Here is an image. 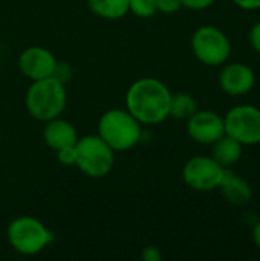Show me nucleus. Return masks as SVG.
<instances>
[{
	"mask_svg": "<svg viewBox=\"0 0 260 261\" xmlns=\"http://www.w3.org/2000/svg\"><path fill=\"white\" fill-rule=\"evenodd\" d=\"M170 89L156 78L136 80L126 93V109L141 124L153 125L170 116Z\"/></svg>",
	"mask_w": 260,
	"mask_h": 261,
	"instance_id": "f257e3e1",
	"label": "nucleus"
},
{
	"mask_svg": "<svg viewBox=\"0 0 260 261\" xmlns=\"http://www.w3.org/2000/svg\"><path fill=\"white\" fill-rule=\"evenodd\" d=\"M29 115L41 122L61 116L67 104L66 87L54 76L32 81L25 98Z\"/></svg>",
	"mask_w": 260,
	"mask_h": 261,
	"instance_id": "f03ea898",
	"label": "nucleus"
},
{
	"mask_svg": "<svg viewBox=\"0 0 260 261\" xmlns=\"http://www.w3.org/2000/svg\"><path fill=\"white\" fill-rule=\"evenodd\" d=\"M98 136L113 151H127L133 148L143 136L141 122L129 110L112 109L101 115L98 121Z\"/></svg>",
	"mask_w": 260,
	"mask_h": 261,
	"instance_id": "7ed1b4c3",
	"label": "nucleus"
},
{
	"mask_svg": "<svg viewBox=\"0 0 260 261\" xmlns=\"http://www.w3.org/2000/svg\"><path fill=\"white\" fill-rule=\"evenodd\" d=\"M11 248L21 255H37L52 243L54 234L35 217L21 216L14 219L6 231Z\"/></svg>",
	"mask_w": 260,
	"mask_h": 261,
	"instance_id": "20e7f679",
	"label": "nucleus"
},
{
	"mask_svg": "<svg viewBox=\"0 0 260 261\" xmlns=\"http://www.w3.org/2000/svg\"><path fill=\"white\" fill-rule=\"evenodd\" d=\"M75 153V165L78 170L93 179L107 176L115 162V151L98 135L78 138Z\"/></svg>",
	"mask_w": 260,
	"mask_h": 261,
	"instance_id": "39448f33",
	"label": "nucleus"
},
{
	"mask_svg": "<svg viewBox=\"0 0 260 261\" xmlns=\"http://www.w3.org/2000/svg\"><path fill=\"white\" fill-rule=\"evenodd\" d=\"M192 52L198 61L205 66H224L231 55V41L228 35L218 26H199L192 35Z\"/></svg>",
	"mask_w": 260,
	"mask_h": 261,
	"instance_id": "423d86ee",
	"label": "nucleus"
},
{
	"mask_svg": "<svg viewBox=\"0 0 260 261\" xmlns=\"http://www.w3.org/2000/svg\"><path fill=\"white\" fill-rule=\"evenodd\" d=\"M225 135L236 139L244 147L260 144V109L251 104L231 107L224 116Z\"/></svg>",
	"mask_w": 260,
	"mask_h": 261,
	"instance_id": "0eeeda50",
	"label": "nucleus"
},
{
	"mask_svg": "<svg viewBox=\"0 0 260 261\" xmlns=\"http://www.w3.org/2000/svg\"><path fill=\"white\" fill-rule=\"evenodd\" d=\"M225 170L211 156H193L182 168V179L192 190L210 193L218 190Z\"/></svg>",
	"mask_w": 260,
	"mask_h": 261,
	"instance_id": "6e6552de",
	"label": "nucleus"
},
{
	"mask_svg": "<svg viewBox=\"0 0 260 261\" xmlns=\"http://www.w3.org/2000/svg\"><path fill=\"white\" fill-rule=\"evenodd\" d=\"M188 136L202 145H213L225 135L224 116L211 110H196L187 119Z\"/></svg>",
	"mask_w": 260,
	"mask_h": 261,
	"instance_id": "1a4fd4ad",
	"label": "nucleus"
},
{
	"mask_svg": "<svg viewBox=\"0 0 260 261\" xmlns=\"http://www.w3.org/2000/svg\"><path fill=\"white\" fill-rule=\"evenodd\" d=\"M57 61L58 60L49 49L41 46H31L20 54L18 67L26 78H29L31 81H37L52 76Z\"/></svg>",
	"mask_w": 260,
	"mask_h": 261,
	"instance_id": "9d476101",
	"label": "nucleus"
},
{
	"mask_svg": "<svg viewBox=\"0 0 260 261\" xmlns=\"http://www.w3.org/2000/svg\"><path fill=\"white\" fill-rule=\"evenodd\" d=\"M256 73L245 63H225L219 73V87L230 96H244L254 89Z\"/></svg>",
	"mask_w": 260,
	"mask_h": 261,
	"instance_id": "9b49d317",
	"label": "nucleus"
},
{
	"mask_svg": "<svg viewBox=\"0 0 260 261\" xmlns=\"http://www.w3.org/2000/svg\"><path fill=\"white\" fill-rule=\"evenodd\" d=\"M43 139L49 148L58 151L67 147H74L75 142L78 141V135H77L75 127L69 121L61 119L58 116L44 122Z\"/></svg>",
	"mask_w": 260,
	"mask_h": 261,
	"instance_id": "f8f14e48",
	"label": "nucleus"
},
{
	"mask_svg": "<svg viewBox=\"0 0 260 261\" xmlns=\"http://www.w3.org/2000/svg\"><path fill=\"white\" fill-rule=\"evenodd\" d=\"M222 197L234 206H245L253 199V188L251 185L239 174L231 171L230 168L225 170L224 177L218 187Z\"/></svg>",
	"mask_w": 260,
	"mask_h": 261,
	"instance_id": "ddd939ff",
	"label": "nucleus"
},
{
	"mask_svg": "<svg viewBox=\"0 0 260 261\" xmlns=\"http://www.w3.org/2000/svg\"><path fill=\"white\" fill-rule=\"evenodd\" d=\"M242 153L244 145L228 135H224L211 145V158L224 168H231L233 165H236L241 161Z\"/></svg>",
	"mask_w": 260,
	"mask_h": 261,
	"instance_id": "4468645a",
	"label": "nucleus"
},
{
	"mask_svg": "<svg viewBox=\"0 0 260 261\" xmlns=\"http://www.w3.org/2000/svg\"><path fill=\"white\" fill-rule=\"evenodd\" d=\"M87 6L104 20H118L129 12V0H87Z\"/></svg>",
	"mask_w": 260,
	"mask_h": 261,
	"instance_id": "2eb2a0df",
	"label": "nucleus"
},
{
	"mask_svg": "<svg viewBox=\"0 0 260 261\" xmlns=\"http://www.w3.org/2000/svg\"><path fill=\"white\" fill-rule=\"evenodd\" d=\"M198 110V102L195 96L185 92H178L172 93L170 99V116L175 119H182L187 121L195 112Z\"/></svg>",
	"mask_w": 260,
	"mask_h": 261,
	"instance_id": "dca6fc26",
	"label": "nucleus"
},
{
	"mask_svg": "<svg viewBox=\"0 0 260 261\" xmlns=\"http://www.w3.org/2000/svg\"><path fill=\"white\" fill-rule=\"evenodd\" d=\"M129 11L139 18H150L158 12L156 0H129Z\"/></svg>",
	"mask_w": 260,
	"mask_h": 261,
	"instance_id": "f3484780",
	"label": "nucleus"
},
{
	"mask_svg": "<svg viewBox=\"0 0 260 261\" xmlns=\"http://www.w3.org/2000/svg\"><path fill=\"white\" fill-rule=\"evenodd\" d=\"M54 78H57L58 81H61L63 84H66L70 78H72V67L69 63L66 61H57L55 70L52 73Z\"/></svg>",
	"mask_w": 260,
	"mask_h": 261,
	"instance_id": "a211bd4d",
	"label": "nucleus"
},
{
	"mask_svg": "<svg viewBox=\"0 0 260 261\" xmlns=\"http://www.w3.org/2000/svg\"><path fill=\"white\" fill-rule=\"evenodd\" d=\"M57 159L61 165L64 167H72L75 165V159H77V153H75V145L74 147H67L63 150L57 151Z\"/></svg>",
	"mask_w": 260,
	"mask_h": 261,
	"instance_id": "6ab92c4d",
	"label": "nucleus"
},
{
	"mask_svg": "<svg viewBox=\"0 0 260 261\" xmlns=\"http://www.w3.org/2000/svg\"><path fill=\"white\" fill-rule=\"evenodd\" d=\"M156 8L164 14H175L182 8L181 0H156Z\"/></svg>",
	"mask_w": 260,
	"mask_h": 261,
	"instance_id": "aec40b11",
	"label": "nucleus"
},
{
	"mask_svg": "<svg viewBox=\"0 0 260 261\" xmlns=\"http://www.w3.org/2000/svg\"><path fill=\"white\" fill-rule=\"evenodd\" d=\"M216 0H181L182 8L190 9V11H204L215 5Z\"/></svg>",
	"mask_w": 260,
	"mask_h": 261,
	"instance_id": "412c9836",
	"label": "nucleus"
},
{
	"mask_svg": "<svg viewBox=\"0 0 260 261\" xmlns=\"http://www.w3.org/2000/svg\"><path fill=\"white\" fill-rule=\"evenodd\" d=\"M141 258L144 261H159L162 258V254H161V251H159L158 246L150 245V246H146V248L143 249Z\"/></svg>",
	"mask_w": 260,
	"mask_h": 261,
	"instance_id": "4be33fe9",
	"label": "nucleus"
},
{
	"mask_svg": "<svg viewBox=\"0 0 260 261\" xmlns=\"http://www.w3.org/2000/svg\"><path fill=\"white\" fill-rule=\"evenodd\" d=\"M250 44L257 54H260V21L253 24V28L250 29Z\"/></svg>",
	"mask_w": 260,
	"mask_h": 261,
	"instance_id": "5701e85b",
	"label": "nucleus"
},
{
	"mask_svg": "<svg viewBox=\"0 0 260 261\" xmlns=\"http://www.w3.org/2000/svg\"><path fill=\"white\" fill-rule=\"evenodd\" d=\"M231 2L244 11H257V9H260V0H231Z\"/></svg>",
	"mask_w": 260,
	"mask_h": 261,
	"instance_id": "b1692460",
	"label": "nucleus"
},
{
	"mask_svg": "<svg viewBox=\"0 0 260 261\" xmlns=\"http://www.w3.org/2000/svg\"><path fill=\"white\" fill-rule=\"evenodd\" d=\"M251 237H253V242L254 245L260 249V219L257 222H254L253 225V229H251Z\"/></svg>",
	"mask_w": 260,
	"mask_h": 261,
	"instance_id": "393cba45",
	"label": "nucleus"
}]
</instances>
